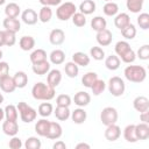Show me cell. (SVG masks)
Here are the masks:
<instances>
[{"mask_svg":"<svg viewBox=\"0 0 149 149\" xmlns=\"http://www.w3.org/2000/svg\"><path fill=\"white\" fill-rule=\"evenodd\" d=\"M105 65L108 70H116L120 66V58L115 55H109L105 59Z\"/></svg>","mask_w":149,"mask_h":149,"instance_id":"30","label":"cell"},{"mask_svg":"<svg viewBox=\"0 0 149 149\" xmlns=\"http://www.w3.org/2000/svg\"><path fill=\"white\" fill-rule=\"evenodd\" d=\"M49 40H50V43L54 44V45H59L64 42L65 40V34L62 29L59 28H56L54 30H51L50 35H49Z\"/></svg>","mask_w":149,"mask_h":149,"instance_id":"13","label":"cell"},{"mask_svg":"<svg viewBox=\"0 0 149 149\" xmlns=\"http://www.w3.org/2000/svg\"><path fill=\"white\" fill-rule=\"evenodd\" d=\"M72 59H73V62H74L77 65H80V66H86V65H88V63H90V57H88L86 54L81 52V51L74 52V54L72 55Z\"/></svg>","mask_w":149,"mask_h":149,"instance_id":"22","label":"cell"},{"mask_svg":"<svg viewBox=\"0 0 149 149\" xmlns=\"http://www.w3.org/2000/svg\"><path fill=\"white\" fill-rule=\"evenodd\" d=\"M72 22L77 27H84L86 23V17L83 13H74L72 15Z\"/></svg>","mask_w":149,"mask_h":149,"instance_id":"45","label":"cell"},{"mask_svg":"<svg viewBox=\"0 0 149 149\" xmlns=\"http://www.w3.org/2000/svg\"><path fill=\"white\" fill-rule=\"evenodd\" d=\"M6 120H17V108L14 105H7L5 108Z\"/></svg>","mask_w":149,"mask_h":149,"instance_id":"41","label":"cell"},{"mask_svg":"<svg viewBox=\"0 0 149 149\" xmlns=\"http://www.w3.org/2000/svg\"><path fill=\"white\" fill-rule=\"evenodd\" d=\"M140 119L142 122L148 123L149 122V111H144L142 113H140Z\"/></svg>","mask_w":149,"mask_h":149,"instance_id":"55","label":"cell"},{"mask_svg":"<svg viewBox=\"0 0 149 149\" xmlns=\"http://www.w3.org/2000/svg\"><path fill=\"white\" fill-rule=\"evenodd\" d=\"M130 48V45L128 44V42H126V41H119L116 44H115V52L119 55V56H121L125 51H127L128 49Z\"/></svg>","mask_w":149,"mask_h":149,"instance_id":"50","label":"cell"},{"mask_svg":"<svg viewBox=\"0 0 149 149\" xmlns=\"http://www.w3.org/2000/svg\"><path fill=\"white\" fill-rule=\"evenodd\" d=\"M31 94L36 100H50L55 97V87L40 81L33 86Z\"/></svg>","mask_w":149,"mask_h":149,"instance_id":"1","label":"cell"},{"mask_svg":"<svg viewBox=\"0 0 149 149\" xmlns=\"http://www.w3.org/2000/svg\"><path fill=\"white\" fill-rule=\"evenodd\" d=\"M3 116H5V111L0 108V121H1L2 119H3Z\"/></svg>","mask_w":149,"mask_h":149,"instance_id":"59","label":"cell"},{"mask_svg":"<svg viewBox=\"0 0 149 149\" xmlns=\"http://www.w3.org/2000/svg\"><path fill=\"white\" fill-rule=\"evenodd\" d=\"M20 48L24 51H28V50H31L34 47H35V40L33 36H22L20 38Z\"/></svg>","mask_w":149,"mask_h":149,"instance_id":"23","label":"cell"},{"mask_svg":"<svg viewBox=\"0 0 149 149\" xmlns=\"http://www.w3.org/2000/svg\"><path fill=\"white\" fill-rule=\"evenodd\" d=\"M3 27L5 29L7 30H10V31H14V33H17L20 30V21L16 19V17H6L3 20Z\"/></svg>","mask_w":149,"mask_h":149,"instance_id":"18","label":"cell"},{"mask_svg":"<svg viewBox=\"0 0 149 149\" xmlns=\"http://www.w3.org/2000/svg\"><path fill=\"white\" fill-rule=\"evenodd\" d=\"M2 101H3V95L0 93V104H2Z\"/></svg>","mask_w":149,"mask_h":149,"instance_id":"60","label":"cell"},{"mask_svg":"<svg viewBox=\"0 0 149 149\" xmlns=\"http://www.w3.org/2000/svg\"><path fill=\"white\" fill-rule=\"evenodd\" d=\"M120 57H121L122 62H125V63H132V62H134V61H135L136 55H135L134 50H133L132 48H129V49H128L127 51H125Z\"/></svg>","mask_w":149,"mask_h":149,"instance_id":"47","label":"cell"},{"mask_svg":"<svg viewBox=\"0 0 149 149\" xmlns=\"http://www.w3.org/2000/svg\"><path fill=\"white\" fill-rule=\"evenodd\" d=\"M5 1H6V0H0V5H2V3L5 2Z\"/></svg>","mask_w":149,"mask_h":149,"instance_id":"61","label":"cell"},{"mask_svg":"<svg viewBox=\"0 0 149 149\" xmlns=\"http://www.w3.org/2000/svg\"><path fill=\"white\" fill-rule=\"evenodd\" d=\"M64 59H65V54H64L63 50L56 49V50H52L51 51V54H50V61H51V63H54L56 65L57 64H62L64 62Z\"/></svg>","mask_w":149,"mask_h":149,"instance_id":"27","label":"cell"},{"mask_svg":"<svg viewBox=\"0 0 149 149\" xmlns=\"http://www.w3.org/2000/svg\"><path fill=\"white\" fill-rule=\"evenodd\" d=\"M16 108L20 112V116L23 122H31L36 119V111L33 107H30L28 104H26L24 101H20Z\"/></svg>","mask_w":149,"mask_h":149,"instance_id":"3","label":"cell"},{"mask_svg":"<svg viewBox=\"0 0 149 149\" xmlns=\"http://www.w3.org/2000/svg\"><path fill=\"white\" fill-rule=\"evenodd\" d=\"M112 38H113L112 33H111V30H108L107 28L97 31V41H98V43H99L100 45H102V47L109 45L111 42H112Z\"/></svg>","mask_w":149,"mask_h":149,"instance_id":"7","label":"cell"},{"mask_svg":"<svg viewBox=\"0 0 149 149\" xmlns=\"http://www.w3.org/2000/svg\"><path fill=\"white\" fill-rule=\"evenodd\" d=\"M133 106L140 113H142L144 111H148L149 109V99L147 97H144V95H139V97H136L134 99Z\"/></svg>","mask_w":149,"mask_h":149,"instance_id":"11","label":"cell"},{"mask_svg":"<svg viewBox=\"0 0 149 149\" xmlns=\"http://www.w3.org/2000/svg\"><path fill=\"white\" fill-rule=\"evenodd\" d=\"M105 87H106L105 81L101 80V79H97V80L93 83V85L91 86V88H92V93H93L94 95H99L100 93L104 92Z\"/></svg>","mask_w":149,"mask_h":149,"instance_id":"43","label":"cell"},{"mask_svg":"<svg viewBox=\"0 0 149 149\" xmlns=\"http://www.w3.org/2000/svg\"><path fill=\"white\" fill-rule=\"evenodd\" d=\"M38 20V16H37V13L31 9V8H27L23 10L22 13V21L26 23V24H35Z\"/></svg>","mask_w":149,"mask_h":149,"instance_id":"16","label":"cell"},{"mask_svg":"<svg viewBox=\"0 0 149 149\" xmlns=\"http://www.w3.org/2000/svg\"><path fill=\"white\" fill-rule=\"evenodd\" d=\"M45 136L48 139H51V140L59 139L62 136V127H61V125L58 122L51 121L50 125H49V128H48V132H47Z\"/></svg>","mask_w":149,"mask_h":149,"instance_id":"9","label":"cell"},{"mask_svg":"<svg viewBox=\"0 0 149 149\" xmlns=\"http://www.w3.org/2000/svg\"><path fill=\"white\" fill-rule=\"evenodd\" d=\"M79 9H80V13H83L84 15H86V14H92V13L95 10V3H94V1H92V0H84V1L80 3Z\"/></svg>","mask_w":149,"mask_h":149,"instance_id":"26","label":"cell"},{"mask_svg":"<svg viewBox=\"0 0 149 149\" xmlns=\"http://www.w3.org/2000/svg\"><path fill=\"white\" fill-rule=\"evenodd\" d=\"M1 57H2V51L0 50V59H1Z\"/></svg>","mask_w":149,"mask_h":149,"instance_id":"62","label":"cell"},{"mask_svg":"<svg viewBox=\"0 0 149 149\" xmlns=\"http://www.w3.org/2000/svg\"><path fill=\"white\" fill-rule=\"evenodd\" d=\"M51 16H52V10L50 9V7H49V6H43V7L40 9L38 19H40V21H41V22H43V23L49 22V21H50V19H51Z\"/></svg>","mask_w":149,"mask_h":149,"instance_id":"32","label":"cell"},{"mask_svg":"<svg viewBox=\"0 0 149 149\" xmlns=\"http://www.w3.org/2000/svg\"><path fill=\"white\" fill-rule=\"evenodd\" d=\"M8 146H9L10 149H20V148L22 147V142H21V140H20L19 137H13V139L9 141Z\"/></svg>","mask_w":149,"mask_h":149,"instance_id":"52","label":"cell"},{"mask_svg":"<svg viewBox=\"0 0 149 149\" xmlns=\"http://www.w3.org/2000/svg\"><path fill=\"white\" fill-rule=\"evenodd\" d=\"M137 23L142 29H148L149 28V14L148 13H142L137 17Z\"/></svg>","mask_w":149,"mask_h":149,"instance_id":"46","label":"cell"},{"mask_svg":"<svg viewBox=\"0 0 149 149\" xmlns=\"http://www.w3.org/2000/svg\"><path fill=\"white\" fill-rule=\"evenodd\" d=\"M61 79H62V74H61V71L59 70H51L49 73H48V77H47V84L51 87H57L61 83Z\"/></svg>","mask_w":149,"mask_h":149,"instance_id":"14","label":"cell"},{"mask_svg":"<svg viewBox=\"0 0 149 149\" xmlns=\"http://www.w3.org/2000/svg\"><path fill=\"white\" fill-rule=\"evenodd\" d=\"M47 59V52L43 49H36L30 54V61L31 63H37V62H42Z\"/></svg>","mask_w":149,"mask_h":149,"instance_id":"34","label":"cell"},{"mask_svg":"<svg viewBox=\"0 0 149 149\" xmlns=\"http://www.w3.org/2000/svg\"><path fill=\"white\" fill-rule=\"evenodd\" d=\"M43 6H56V5H59L62 0H38Z\"/></svg>","mask_w":149,"mask_h":149,"instance_id":"54","label":"cell"},{"mask_svg":"<svg viewBox=\"0 0 149 149\" xmlns=\"http://www.w3.org/2000/svg\"><path fill=\"white\" fill-rule=\"evenodd\" d=\"M86 116H87V114H86V112H85L83 108H77V109H74V111L72 112V115H71L72 121H73L74 123H83V122L86 120Z\"/></svg>","mask_w":149,"mask_h":149,"instance_id":"33","label":"cell"},{"mask_svg":"<svg viewBox=\"0 0 149 149\" xmlns=\"http://www.w3.org/2000/svg\"><path fill=\"white\" fill-rule=\"evenodd\" d=\"M73 101H74L76 105H78L80 107H84V106L88 105V102L91 101V95L85 91H79L74 94Z\"/></svg>","mask_w":149,"mask_h":149,"instance_id":"15","label":"cell"},{"mask_svg":"<svg viewBox=\"0 0 149 149\" xmlns=\"http://www.w3.org/2000/svg\"><path fill=\"white\" fill-rule=\"evenodd\" d=\"M13 80H14V84L16 87L19 88H22L27 85L28 83V76L23 72V71H17L14 76H13Z\"/></svg>","mask_w":149,"mask_h":149,"instance_id":"21","label":"cell"},{"mask_svg":"<svg viewBox=\"0 0 149 149\" xmlns=\"http://www.w3.org/2000/svg\"><path fill=\"white\" fill-rule=\"evenodd\" d=\"M5 14L7 17H17L20 14V6L15 2H9L5 8Z\"/></svg>","mask_w":149,"mask_h":149,"instance_id":"25","label":"cell"},{"mask_svg":"<svg viewBox=\"0 0 149 149\" xmlns=\"http://www.w3.org/2000/svg\"><path fill=\"white\" fill-rule=\"evenodd\" d=\"M0 88L6 92V93H10V92H14V90L16 88L15 84H14V80H13V77H10L9 74L0 78Z\"/></svg>","mask_w":149,"mask_h":149,"instance_id":"12","label":"cell"},{"mask_svg":"<svg viewBox=\"0 0 149 149\" xmlns=\"http://www.w3.org/2000/svg\"><path fill=\"white\" fill-rule=\"evenodd\" d=\"M24 147L27 149H40L41 148V141L37 139V137H29L26 140V143H24Z\"/></svg>","mask_w":149,"mask_h":149,"instance_id":"44","label":"cell"},{"mask_svg":"<svg viewBox=\"0 0 149 149\" xmlns=\"http://www.w3.org/2000/svg\"><path fill=\"white\" fill-rule=\"evenodd\" d=\"M52 112V105L50 102H42L38 106V114L43 118H47L51 114Z\"/></svg>","mask_w":149,"mask_h":149,"instance_id":"42","label":"cell"},{"mask_svg":"<svg viewBox=\"0 0 149 149\" xmlns=\"http://www.w3.org/2000/svg\"><path fill=\"white\" fill-rule=\"evenodd\" d=\"M121 135V129L118 125L115 123H112V125H108L106 130H105V137L106 140L108 141H115L120 137Z\"/></svg>","mask_w":149,"mask_h":149,"instance_id":"8","label":"cell"},{"mask_svg":"<svg viewBox=\"0 0 149 149\" xmlns=\"http://www.w3.org/2000/svg\"><path fill=\"white\" fill-rule=\"evenodd\" d=\"M100 120L105 126L115 123L118 120V112L114 107H105L100 113Z\"/></svg>","mask_w":149,"mask_h":149,"instance_id":"6","label":"cell"},{"mask_svg":"<svg viewBox=\"0 0 149 149\" xmlns=\"http://www.w3.org/2000/svg\"><path fill=\"white\" fill-rule=\"evenodd\" d=\"M137 56L140 57V59H148L149 58V45L148 44H144L142 47H140V49L137 50Z\"/></svg>","mask_w":149,"mask_h":149,"instance_id":"51","label":"cell"},{"mask_svg":"<svg viewBox=\"0 0 149 149\" xmlns=\"http://www.w3.org/2000/svg\"><path fill=\"white\" fill-rule=\"evenodd\" d=\"M123 137L128 142H136L139 141L135 135V125H128L123 130Z\"/></svg>","mask_w":149,"mask_h":149,"instance_id":"28","label":"cell"},{"mask_svg":"<svg viewBox=\"0 0 149 149\" xmlns=\"http://www.w3.org/2000/svg\"><path fill=\"white\" fill-rule=\"evenodd\" d=\"M102 10H104V13H105L107 16H113V15H115V14L118 13L119 7H118V5H116L115 2H113V1H107V2L105 3V6H104Z\"/></svg>","mask_w":149,"mask_h":149,"instance_id":"38","label":"cell"},{"mask_svg":"<svg viewBox=\"0 0 149 149\" xmlns=\"http://www.w3.org/2000/svg\"><path fill=\"white\" fill-rule=\"evenodd\" d=\"M90 54H91V56H92L94 59H97V61H101V59L105 57V51H104L100 47H93V48H91Z\"/></svg>","mask_w":149,"mask_h":149,"instance_id":"48","label":"cell"},{"mask_svg":"<svg viewBox=\"0 0 149 149\" xmlns=\"http://www.w3.org/2000/svg\"><path fill=\"white\" fill-rule=\"evenodd\" d=\"M105 1H112V0H105Z\"/></svg>","mask_w":149,"mask_h":149,"instance_id":"63","label":"cell"},{"mask_svg":"<svg viewBox=\"0 0 149 149\" xmlns=\"http://www.w3.org/2000/svg\"><path fill=\"white\" fill-rule=\"evenodd\" d=\"M49 125H50V121H48L45 119H41L35 125V132L40 136H45V134L48 132V128H49Z\"/></svg>","mask_w":149,"mask_h":149,"instance_id":"24","label":"cell"},{"mask_svg":"<svg viewBox=\"0 0 149 149\" xmlns=\"http://www.w3.org/2000/svg\"><path fill=\"white\" fill-rule=\"evenodd\" d=\"M16 42V37H15V33L5 29L3 30V44L7 47H12L14 45Z\"/></svg>","mask_w":149,"mask_h":149,"instance_id":"40","label":"cell"},{"mask_svg":"<svg viewBox=\"0 0 149 149\" xmlns=\"http://www.w3.org/2000/svg\"><path fill=\"white\" fill-rule=\"evenodd\" d=\"M56 104H57V106H66V107H69L70 104H71V98L68 94H59L56 98Z\"/></svg>","mask_w":149,"mask_h":149,"instance_id":"49","label":"cell"},{"mask_svg":"<svg viewBox=\"0 0 149 149\" xmlns=\"http://www.w3.org/2000/svg\"><path fill=\"white\" fill-rule=\"evenodd\" d=\"M5 45L3 44V30H0V47Z\"/></svg>","mask_w":149,"mask_h":149,"instance_id":"58","label":"cell"},{"mask_svg":"<svg viewBox=\"0 0 149 149\" xmlns=\"http://www.w3.org/2000/svg\"><path fill=\"white\" fill-rule=\"evenodd\" d=\"M135 135L137 140H147L149 137V126L146 122L135 125Z\"/></svg>","mask_w":149,"mask_h":149,"instance_id":"17","label":"cell"},{"mask_svg":"<svg viewBox=\"0 0 149 149\" xmlns=\"http://www.w3.org/2000/svg\"><path fill=\"white\" fill-rule=\"evenodd\" d=\"M76 10H77V8H76L74 3L68 1V2L62 3V5L57 8L56 15H57V17H58L59 20L66 21V20H69L70 17H72V15L76 13Z\"/></svg>","mask_w":149,"mask_h":149,"instance_id":"4","label":"cell"},{"mask_svg":"<svg viewBox=\"0 0 149 149\" xmlns=\"http://www.w3.org/2000/svg\"><path fill=\"white\" fill-rule=\"evenodd\" d=\"M121 34H122V36H123L125 38H127V40H132V38H134L135 35H136V28H135L134 24L128 23L125 28L121 29Z\"/></svg>","mask_w":149,"mask_h":149,"instance_id":"37","label":"cell"},{"mask_svg":"<svg viewBox=\"0 0 149 149\" xmlns=\"http://www.w3.org/2000/svg\"><path fill=\"white\" fill-rule=\"evenodd\" d=\"M52 148H54V149H66V144H65L63 141H57V142L54 144Z\"/></svg>","mask_w":149,"mask_h":149,"instance_id":"56","label":"cell"},{"mask_svg":"<svg viewBox=\"0 0 149 149\" xmlns=\"http://www.w3.org/2000/svg\"><path fill=\"white\" fill-rule=\"evenodd\" d=\"M2 130L6 135L15 136L19 132V125H17L16 120H6L2 123Z\"/></svg>","mask_w":149,"mask_h":149,"instance_id":"10","label":"cell"},{"mask_svg":"<svg viewBox=\"0 0 149 149\" xmlns=\"http://www.w3.org/2000/svg\"><path fill=\"white\" fill-rule=\"evenodd\" d=\"M9 73V65L7 62H0V78Z\"/></svg>","mask_w":149,"mask_h":149,"instance_id":"53","label":"cell"},{"mask_svg":"<svg viewBox=\"0 0 149 149\" xmlns=\"http://www.w3.org/2000/svg\"><path fill=\"white\" fill-rule=\"evenodd\" d=\"M31 69H33V72H34V73L42 76V74H45V73L49 71V69H50V64H49V62L45 59V61H42V62L34 63Z\"/></svg>","mask_w":149,"mask_h":149,"instance_id":"19","label":"cell"},{"mask_svg":"<svg viewBox=\"0 0 149 149\" xmlns=\"http://www.w3.org/2000/svg\"><path fill=\"white\" fill-rule=\"evenodd\" d=\"M146 69L141 65H129L125 69V77L133 83H142L146 79Z\"/></svg>","mask_w":149,"mask_h":149,"instance_id":"2","label":"cell"},{"mask_svg":"<svg viewBox=\"0 0 149 149\" xmlns=\"http://www.w3.org/2000/svg\"><path fill=\"white\" fill-rule=\"evenodd\" d=\"M76 149H90V146L87 143H78L76 146Z\"/></svg>","mask_w":149,"mask_h":149,"instance_id":"57","label":"cell"},{"mask_svg":"<svg viewBox=\"0 0 149 149\" xmlns=\"http://www.w3.org/2000/svg\"><path fill=\"white\" fill-rule=\"evenodd\" d=\"M55 115L58 120L61 121H65L69 119L70 116V111H69V107L66 106H57L56 109H55Z\"/></svg>","mask_w":149,"mask_h":149,"instance_id":"31","label":"cell"},{"mask_svg":"<svg viewBox=\"0 0 149 149\" xmlns=\"http://www.w3.org/2000/svg\"><path fill=\"white\" fill-rule=\"evenodd\" d=\"M143 1L144 0H127V8L132 12V13H139L142 9L143 6Z\"/></svg>","mask_w":149,"mask_h":149,"instance_id":"39","label":"cell"},{"mask_svg":"<svg viewBox=\"0 0 149 149\" xmlns=\"http://www.w3.org/2000/svg\"><path fill=\"white\" fill-rule=\"evenodd\" d=\"M64 70H65V73L70 77V78H74L77 77L78 72H79V69H78V65L74 63V62H68L64 66Z\"/></svg>","mask_w":149,"mask_h":149,"instance_id":"35","label":"cell"},{"mask_svg":"<svg viewBox=\"0 0 149 149\" xmlns=\"http://www.w3.org/2000/svg\"><path fill=\"white\" fill-rule=\"evenodd\" d=\"M106 24H107V22H106V20L102 16H95L91 21V27L95 31H99V30L105 29L106 28Z\"/></svg>","mask_w":149,"mask_h":149,"instance_id":"29","label":"cell"},{"mask_svg":"<svg viewBox=\"0 0 149 149\" xmlns=\"http://www.w3.org/2000/svg\"><path fill=\"white\" fill-rule=\"evenodd\" d=\"M97 79H98V74H97L95 72H87V73H85V74L83 76L81 83H83V85H84L85 87H90V88H91V86L93 85V83H94Z\"/></svg>","mask_w":149,"mask_h":149,"instance_id":"36","label":"cell"},{"mask_svg":"<svg viewBox=\"0 0 149 149\" xmlns=\"http://www.w3.org/2000/svg\"><path fill=\"white\" fill-rule=\"evenodd\" d=\"M108 90L109 92L112 93V95L114 97H120L125 92V81L118 77V76H114L109 79L108 81Z\"/></svg>","mask_w":149,"mask_h":149,"instance_id":"5","label":"cell"},{"mask_svg":"<svg viewBox=\"0 0 149 149\" xmlns=\"http://www.w3.org/2000/svg\"><path fill=\"white\" fill-rule=\"evenodd\" d=\"M128 23H130V17L127 13H121V14H118L114 19V24L116 28H119L120 30L122 28H125Z\"/></svg>","mask_w":149,"mask_h":149,"instance_id":"20","label":"cell"}]
</instances>
